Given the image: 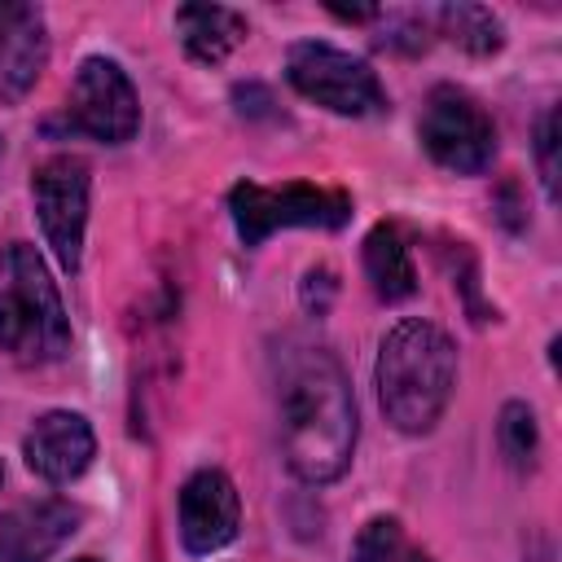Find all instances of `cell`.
<instances>
[{
    "label": "cell",
    "mask_w": 562,
    "mask_h": 562,
    "mask_svg": "<svg viewBox=\"0 0 562 562\" xmlns=\"http://www.w3.org/2000/svg\"><path fill=\"white\" fill-rule=\"evenodd\" d=\"M281 457L303 483H334L356 452V395L342 364L316 342H285L277 356Z\"/></svg>",
    "instance_id": "obj_1"
},
{
    "label": "cell",
    "mask_w": 562,
    "mask_h": 562,
    "mask_svg": "<svg viewBox=\"0 0 562 562\" xmlns=\"http://www.w3.org/2000/svg\"><path fill=\"white\" fill-rule=\"evenodd\" d=\"M373 378L386 422L404 435H426L457 391V347L435 321L408 316L386 329Z\"/></svg>",
    "instance_id": "obj_2"
},
{
    "label": "cell",
    "mask_w": 562,
    "mask_h": 562,
    "mask_svg": "<svg viewBox=\"0 0 562 562\" xmlns=\"http://www.w3.org/2000/svg\"><path fill=\"white\" fill-rule=\"evenodd\" d=\"M0 351L18 364H53L70 351V321L61 294L35 246L0 250Z\"/></svg>",
    "instance_id": "obj_3"
},
{
    "label": "cell",
    "mask_w": 562,
    "mask_h": 562,
    "mask_svg": "<svg viewBox=\"0 0 562 562\" xmlns=\"http://www.w3.org/2000/svg\"><path fill=\"white\" fill-rule=\"evenodd\" d=\"M228 215L241 246H259L277 228H342L351 220V198L342 189H321L290 180L281 189L241 180L228 189Z\"/></svg>",
    "instance_id": "obj_4"
},
{
    "label": "cell",
    "mask_w": 562,
    "mask_h": 562,
    "mask_svg": "<svg viewBox=\"0 0 562 562\" xmlns=\"http://www.w3.org/2000/svg\"><path fill=\"white\" fill-rule=\"evenodd\" d=\"M285 79L307 101H316V105H325L334 114H347V119L382 114L391 105L378 70L364 57H351L347 48H334L325 40H299V44H290V53H285Z\"/></svg>",
    "instance_id": "obj_5"
},
{
    "label": "cell",
    "mask_w": 562,
    "mask_h": 562,
    "mask_svg": "<svg viewBox=\"0 0 562 562\" xmlns=\"http://www.w3.org/2000/svg\"><path fill=\"white\" fill-rule=\"evenodd\" d=\"M422 145L426 154L457 171V176H483L496 158V123L492 114L457 83H439L430 88L426 105H422Z\"/></svg>",
    "instance_id": "obj_6"
},
{
    "label": "cell",
    "mask_w": 562,
    "mask_h": 562,
    "mask_svg": "<svg viewBox=\"0 0 562 562\" xmlns=\"http://www.w3.org/2000/svg\"><path fill=\"white\" fill-rule=\"evenodd\" d=\"M31 198L44 241L53 246L57 263L75 272L83 259V228H88V162L75 154L44 158L31 176Z\"/></svg>",
    "instance_id": "obj_7"
},
{
    "label": "cell",
    "mask_w": 562,
    "mask_h": 562,
    "mask_svg": "<svg viewBox=\"0 0 562 562\" xmlns=\"http://www.w3.org/2000/svg\"><path fill=\"white\" fill-rule=\"evenodd\" d=\"M66 119L75 132H88L105 145H123L140 127V101L127 70L110 57H83L70 83Z\"/></svg>",
    "instance_id": "obj_8"
},
{
    "label": "cell",
    "mask_w": 562,
    "mask_h": 562,
    "mask_svg": "<svg viewBox=\"0 0 562 562\" xmlns=\"http://www.w3.org/2000/svg\"><path fill=\"white\" fill-rule=\"evenodd\" d=\"M180 544L193 558L220 553L241 527V496L224 470H198L180 487Z\"/></svg>",
    "instance_id": "obj_9"
},
{
    "label": "cell",
    "mask_w": 562,
    "mask_h": 562,
    "mask_svg": "<svg viewBox=\"0 0 562 562\" xmlns=\"http://www.w3.org/2000/svg\"><path fill=\"white\" fill-rule=\"evenodd\" d=\"M22 457L31 465V474L48 479V483H70L79 479L92 457H97V439H92V426L79 417V413H66V408H53L44 413L26 439H22Z\"/></svg>",
    "instance_id": "obj_10"
},
{
    "label": "cell",
    "mask_w": 562,
    "mask_h": 562,
    "mask_svg": "<svg viewBox=\"0 0 562 562\" xmlns=\"http://www.w3.org/2000/svg\"><path fill=\"white\" fill-rule=\"evenodd\" d=\"M79 531V509L70 501L44 496L13 505L0 518V562H44Z\"/></svg>",
    "instance_id": "obj_11"
},
{
    "label": "cell",
    "mask_w": 562,
    "mask_h": 562,
    "mask_svg": "<svg viewBox=\"0 0 562 562\" xmlns=\"http://www.w3.org/2000/svg\"><path fill=\"white\" fill-rule=\"evenodd\" d=\"M246 31H250L246 18L224 4H180L176 9V35H180L184 53L202 66L224 61L246 40Z\"/></svg>",
    "instance_id": "obj_12"
},
{
    "label": "cell",
    "mask_w": 562,
    "mask_h": 562,
    "mask_svg": "<svg viewBox=\"0 0 562 562\" xmlns=\"http://www.w3.org/2000/svg\"><path fill=\"white\" fill-rule=\"evenodd\" d=\"M44 61H48V35H44V18L31 9L0 40V101H22L35 88Z\"/></svg>",
    "instance_id": "obj_13"
},
{
    "label": "cell",
    "mask_w": 562,
    "mask_h": 562,
    "mask_svg": "<svg viewBox=\"0 0 562 562\" xmlns=\"http://www.w3.org/2000/svg\"><path fill=\"white\" fill-rule=\"evenodd\" d=\"M364 277L373 281V294L386 303H404L417 290L413 255L395 224H373L364 237Z\"/></svg>",
    "instance_id": "obj_14"
},
{
    "label": "cell",
    "mask_w": 562,
    "mask_h": 562,
    "mask_svg": "<svg viewBox=\"0 0 562 562\" xmlns=\"http://www.w3.org/2000/svg\"><path fill=\"white\" fill-rule=\"evenodd\" d=\"M435 22H439V35H448L457 48H465L470 57H492V53H501V44H505V26H501V18L492 13V9H483V4H443L439 13H435Z\"/></svg>",
    "instance_id": "obj_15"
},
{
    "label": "cell",
    "mask_w": 562,
    "mask_h": 562,
    "mask_svg": "<svg viewBox=\"0 0 562 562\" xmlns=\"http://www.w3.org/2000/svg\"><path fill=\"white\" fill-rule=\"evenodd\" d=\"M351 562H430V553L422 544H413V536L400 527V518L378 514L360 527V536L351 544Z\"/></svg>",
    "instance_id": "obj_16"
},
{
    "label": "cell",
    "mask_w": 562,
    "mask_h": 562,
    "mask_svg": "<svg viewBox=\"0 0 562 562\" xmlns=\"http://www.w3.org/2000/svg\"><path fill=\"white\" fill-rule=\"evenodd\" d=\"M496 448H501V457H505L509 470H518V474L536 470V457H540V426H536V413H531L522 400H509V404L501 408Z\"/></svg>",
    "instance_id": "obj_17"
},
{
    "label": "cell",
    "mask_w": 562,
    "mask_h": 562,
    "mask_svg": "<svg viewBox=\"0 0 562 562\" xmlns=\"http://www.w3.org/2000/svg\"><path fill=\"white\" fill-rule=\"evenodd\" d=\"M536 167H540L544 193L558 198V110H544L536 123Z\"/></svg>",
    "instance_id": "obj_18"
},
{
    "label": "cell",
    "mask_w": 562,
    "mask_h": 562,
    "mask_svg": "<svg viewBox=\"0 0 562 562\" xmlns=\"http://www.w3.org/2000/svg\"><path fill=\"white\" fill-rule=\"evenodd\" d=\"M31 13V4H18V0H0V40Z\"/></svg>",
    "instance_id": "obj_19"
},
{
    "label": "cell",
    "mask_w": 562,
    "mask_h": 562,
    "mask_svg": "<svg viewBox=\"0 0 562 562\" xmlns=\"http://www.w3.org/2000/svg\"><path fill=\"white\" fill-rule=\"evenodd\" d=\"M79 562H97V558H79Z\"/></svg>",
    "instance_id": "obj_20"
},
{
    "label": "cell",
    "mask_w": 562,
    "mask_h": 562,
    "mask_svg": "<svg viewBox=\"0 0 562 562\" xmlns=\"http://www.w3.org/2000/svg\"><path fill=\"white\" fill-rule=\"evenodd\" d=\"M0 479H4V470H0Z\"/></svg>",
    "instance_id": "obj_21"
}]
</instances>
